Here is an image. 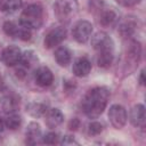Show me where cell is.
Instances as JSON below:
<instances>
[{
  "mask_svg": "<svg viewBox=\"0 0 146 146\" xmlns=\"http://www.w3.org/2000/svg\"><path fill=\"white\" fill-rule=\"evenodd\" d=\"M110 90L106 87H96L89 90L82 102L81 107L83 113L89 119H97L104 112L110 100Z\"/></svg>",
  "mask_w": 146,
  "mask_h": 146,
  "instance_id": "1",
  "label": "cell"
},
{
  "mask_svg": "<svg viewBox=\"0 0 146 146\" xmlns=\"http://www.w3.org/2000/svg\"><path fill=\"white\" fill-rule=\"evenodd\" d=\"M141 57V46L140 42L135 39H127L122 56V70L124 75L132 73L136 67H138Z\"/></svg>",
  "mask_w": 146,
  "mask_h": 146,
  "instance_id": "2",
  "label": "cell"
},
{
  "mask_svg": "<svg viewBox=\"0 0 146 146\" xmlns=\"http://www.w3.org/2000/svg\"><path fill=\"white\" fill-rule=\"evenodd\" d=\"M43 19H44L43 8L38 3H31L23 9L21 14L19 23L30 30H38L42 26Z\"/></svg>",
  "mask_w": 146,
  "mask_h": 146,
  "instance_id": "3",
  "label": "cell"
},
{
  "mask_svg": "<svg viewBox=\"0 0 146 146\" xmlns=\"http://www.w3.org/2000/svg\"><path fill=\"white\" fill-rule=\"evenodd\" d=\"M79 3L76 0H56L54 5V13L58 22L67 24L76 15Z\"/></svg>",
  "mask_w": 146,
  "mask_h": 146,
  "instance_id": "4",
  "label": "cell"
},
{
  "mask_svg": "<svg viewBox=\"0 0 146 146\" xmlns=\"http://www.w3.org/2000/svg\"><path fill=\"white\" fill-rule=\"evenodd\" d=\"M2 30H3L5 34H7L8 36L17 38V39H21L23 41H27L32 36L30 29L23 26L21 23L16 24L13 21H6L2 25Z\"/></svg>",
  "mask_w": 146,
  "mask_h": 146,
  "instance_id": "5",
  "label": "cell"
},
{
  "mask_svg": "<svg viewBox=\"0 0 146 146\" xmlns=\"http://www.w3.org/2000/svg\"><path fill=\"white\" fill-rule=\"evenodd\" d=\"M91 34H92V24L86 19L78 21L72 29V35L74 40L79 43H86L90 39Z\"/></svg>",
  "mask_w": 146,
  "mask_h": 146,
  "instance_id": "6",
  "label": "cell"
},
{
  "mask_svg": "<svg viewBox=\"0 0 146 146\" xmlns=\"http://www.w3.org/2000/svg\"><path fill=\"white\" fill-rule=\"evenodd\" d=\"M66 39V30L64 26H54L44 35L43 44L46 48L51 49L60 44Z\"/></svg>",
  "mask_w": 146,
  "mask_h": 146,
  "instance_id": "7",
  "label": "cell"
},
{
  "mask_svg": "<svg viewBox=\"0 0 146 146\" xmlns=\"http://www.w3.org/2000/svg\"><path fill=\"white\" fill-rule=\"evenodd\" d=\"M108 119L111 124L115 128V129H122L128 120V114L125 108L122 105L119 104H114L110 107L108 110Z\"/></svg>",
  "mask_w": 146,
  "mask_h": 146,
  "instance_id": "8",
  "label": "cell"
},
{
  "mask_svg": "<svg viewBox=\"0 0 146 146\" xmlns=\"http://www.w3.org/2000/svg\"><path fill=\"white\" fill-rule=\"evenodd\" d=\"M91 46L97 51H114V42L112 38L105 32H97L91 36Z\"/></svg>",
  "mask_w": 146,
  "mask_h": 146,
  "instance_id": "9",
  "label": "cell"
},
{
  "mask_svg": "<svg viewBox=\"0 0 146 146\" xmlns=\"http://www.w3.org/2000/svg\"><path fill=\"white\" fill-rule=\"evenodd\" d=\"M138 27V21L135 16H127L124 17L120 23H119V27L117 31L120 33V35L124 39H130Z\"/></svg>",
  "mask_w": 146,
  "mask_h": 146,
  "instance_id": "10",
  "label": "cell"
},
{
  "mask_svg": "<svg viewBox=\"0 0 146 146\" xmlns=\"http://www.w3.org/2000/svg\"><path fill=\"white\" fill-rule=\"evenodd\" d=\"M22 54L23 52L17 46H8L1 52V60L7 66H15L19 64Z\"/></svg>",
  "mask_w": 146,
  "mask_h": 146,
  "instance_id": "11",
  "label": "cell"
},
{
  "mask_svg": "<svg viewBox=\"0 0 146 146\" xmlns=\"http://www.w3.org/2000/svg\"><path fill=\"white\" fill-rule=\"evenodd\" d=\"M35 83L40 87H49L54 82V74L47 66H40L34 72Z\"/></svg>",
  "mask_w": 146,
  "mask_h": 146,
  "instance_id": "12",
  "label": "cell"
},
{
  "mask_svg": "<svg viewBox=\"0 0 146 146\" xmlns=\"http://www.w3.org/2000/svg\"><path fill=\"white\" fill-rule=\"evenodd\" d=\"M25 143L27 145H36L42 141V133L40 124L36 122H30L25 132Z\"/></svg>",
  "mask_w": 146,
  "mask_h": 146,
  "instance_id": "13",
  "label": "cell"
},
{
  "mask_svg": "<svg viewBox=\"0 0 146 146\" xmlns=\"http://www.w3.org/2000/svg\"><path fill=\"white\" fill-rule=\"evenodd\" d=\"M130 122L136 128H144L145 127V107L143 104H137L132 106L129 114Z\"/></svg>",
  "mask_w": 146,
  "mask_h": 146,
  "instance_id": "14",
  "label": "cell"
},
{
  "mask_svg": "<svg viewBox=\"0 0 146 146\" xmlns=\"http://www.w3.org/2000/svg\"><path fill=\"white\" fill-rule=\"evenodd\" d=\"M117 21V14L113 8L102 7L98 11V23L105 27L112 26Z\"/></svg>",
  "mask_w": 146,
  "mask_h": 146,
  "instance_id": "15",
  "label": "cell"
},
{
  "mask_svg": "<svg viewBox=\"0 0 146 146\" xmlns=\"http://www.w3.org/2000/svg\"><path fill=\"white\" fill-rule=\"evenodd\" d=\"M43 116H44L46 125L50 129L60 125L64 121V114L59 108H48Z\"/></svg>",
  "mask_w": 146,
  "mask_h": 146,
  "instance_id": "16",
  "label": "cell"
},
{
  "mask_svg": "<svg viewBox=\"0 0 146 146\" xmlns=\"http://www.w3.org/2000/svg\"><path fill=\"white\" fill-rule=\"evenodd\" d=\"M72 71H73V74L78 78L87 76L91 71V63L88 58L81 57L74 62Z\"/></svg>",
  "mask_w": 146,
  "mask_h": 146,
  "instance_id": "17",
  "label": "cell"
},
{
  "mask_svg": "<svg viewBox=\"0 0 146 146\" xmlns=\"http://www.w3.org/2000/svg\"><path fill=\"white\" fill-rule=\"evenodd\" d=\"M1 107L3 112L7 114L16 112L17 108L19 107V97L14 92L3 96L1 99Z\"/></svg>",
  "mask_w": 146,
  "mask_h": 146,
  "instance_id": "18",
  "label": "cell"
},
{
  "mask_svg": "<svg viewBox=\"0 0 146 146\" xmlns=\"http://www.w3.org/2000/svg\"><path fill=\"white\" fill-rule=\"evenodd\" d=\"M55 59L59 66L66 67L72 60V54L67 47H58L55 50Z\"/></svg>",
  "mask_w": 146,
  "mask_h": 146,
  "instance_id": "19",
  "label": "cell"
},
{
  "mask_svg": "<svg viewBox=\"0 0 146 146\" xmlns=\"http://www.w3.org/2000/svg\"><path fill=\"white\" fill-rule=\"evenodd\" d=\"M48 107L46 104L43 103H36V102H32L30 104L26 105V112L33 116V117H41L46 114Z\"/></svg>",
  "mask_w": 146,
  "mask_h": 146,
  "instance_id": "20",
  "label": "cell"
},
{
  "mask_svg": "<svg viewBox=\"0 0 146 146\" xmlns=\"http://www.w3.org/2000/svg\"><path fill=\"white\" fill-rule=\"evenodd\" d=\"M114 58V51H100L97 55V64L102 68H108L111 64L113 63Z\"/></svg>",
  "mask_w": 146,
  "mask_h": 146,
  "instance_id": "21",
  "label": "cell"
},
{
  "mask_svg": "<svg viewBox=\"0 0 146 146\" xmlns=\"http://www.w3.org/2000/svg\"><path fill=\"white\" fill-rule=\"evenodd\" d=\"M22 124V117L19 114H17L16 112L14 113H9L5 120V125L10 129V130H16L21 127Z\"/></svg>",
  "mask_w": 146,
  "mask_h": 146,
  "instance_id": "22",
  "label": "cell"
},
{
  "mask_svg": "<svg viewBox=\"0 0 146 146\" xmlns=\"http://www.w3.org/2000/svg\"><path fill=\"white\" fill-rule=\"evenodd\" d=\"M36 62H38L36 55H35L32 50H27V51H25L24 54H22V58H21L19 64H22V66L25 67V68H26V67L30 68V67H32Z\"/></svg>",
  "mask_w": 146,
  "mask_h": 146,
  "instance_id": "23",
  "label": "cell"
},
{
  "mask_svg": "<svg viewBox=\"0 0 146 146\" xmlns=\"http://www.w3.org/2000/svg\"><path fill=\"white\" fill-rule=\"evenodd\" d=\"M22 6H23V1L22 0H5L1 9L6 14H14L18 9H21Z\"/></svg>",
  "mask_w": 146,
  "mask_h": 146,
  "instance_id": "24",
  "label": "cell"
},
{
  "mask_svg": "<svg viewBox=\"0 0 146 146\" xmlns=\"http://www.w3.org/2000/svg\"><path fill=\"white\" fill-rule=\"evenodd\" d=\"M103 130H104V127H103V124H102L100 122H98V121H94V122L89 123V125H88V133H89L90 136H97V135H99Z\"/></svg>",
  "mask_w": 146,
  "mask_h": 146,
  "instance_id": "25",
  "label": "cell"
},
{
  "mask_svg": "<svg viewBox=\"0 0 146 146\" xmlns=\"http://www.w3.org/2000/svg\"><path fill=\"white\" fill-rule=\"evenodd\" d=\"M58 135L55 132H48L42 137V143L48 144V145H55L58 144Z\"/></svg>",
  "mask_w": 146,
  "mask_h": 146,
  "instance_id": "26",
  "label": "cell"
},
{
  "mask_svg": "<svg viewBox=\"0 0 146 146\" xmlns=\"http://www.w3.org/2000/svg\"><path fill=\"white\" fill-rule=\"evenodd\" d=\"M60 145H79V143L71 136H64L60 141H58Z\"/></svg>",
  "mask_w": 146,
  "mask_h": 146,
  "instance_id": "27",
  "label": "cell"
},
{
  "mask_svg": "<svg viewBox=\"0 0 146 146\" xmlns=\"http://www.w3.org/2000/svg\"><path fill=\"white\" fill-rule=\"evenodd\" d=\"M119 5L123 6V7H132V6H136L138 5L141 0H115Z\"/></svg>",
  "mask_w": 146,
  "mask_h": 146,
  "instance_id": "28",
  "label": "cell"
},
{
  "mask_svg": "<svg viewBox=\"0 0 146 146\" xmlns=\"http://www.w3.org/2000/svg\"><path fill=\"white\" fill-rule=\"evenodd\" d=\"M79 127H80V121H79V119H76V117H73V119L68 122V129L72 130V131L78 130Z\"/></svg>",
  "mask_w": 146,
  "mask_h": 146,
  "instance_id": "29",
  "label": "cell"
},
{
  "mask_svg": "<svg viewBox=\"0 0 146 146\" xmlns=\"http://www.w3.org/2000/svg\"><path fill=\"white\" fill-rule=\"evenodd\" d=\"M139 83H140V86H144V84H145V71H144V70H141V72H140V75H139Z\"/></svg>",
  "mask_w": 146,
  "mask_h": 146,
  "instance_id": "30",
  "label": "cell"
},
{
  "mask_svg": "<svg viewBox=\"0 0 146 146\" xmlns=\"http://www.w3.org/2000/svg\"><path fill=\"white\" fill-rule=\"evenodd\" d=\"M3 127H5V121L1 119V116H0V133L3 131Z\"/></svg>",
  "mask_w": 146,
  "mask_h": 146,
  "instance_id": "31",
  "label": "cell"
},
{
  "mask_svg": "<svg viewBox=\"0 0 146 146\" xmlns=\"http://www.w3.org/2000/svg\"><path fill=\"white\" fill-rule=\"evenodd\" d=\"M2 86H3V81H2V76H1V74H0V90L2 89Z\"/></svg>",
  "mask_w": 146,
  "mask_h": 146,
  "instance_id": "32",
  "label": "cell"
},
{
  "mask_svg": "<svg viewBox=\"0 0 146 146\" xmlns=\"http://www.w3.org/2000/svg\"><path fill=\"white\" fill-rule=\"evenodd\" d=\"M3 2H5V0H0V8L2 7V5H3Z\"/></svg>",
  "mask_w": 146,
  "mask_h": 146,
  "instance_id": "33",
  "label": "cell"
},
{
  "mask_svg": "<svg viewBox=\"0 0 146 146\" xmlns=\"http://www.w3.org/2000/svg\"><path fill=\"white\" fill-rule=\"evenodd\" d=\"M0 48H1V44H0Z\"/></svg>",
  "mask_w": 146,
  "mask_h": 146,
  "instance_id": "34",
  "label": "cell"
}]
</instances>
